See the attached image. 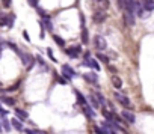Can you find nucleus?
<instances>
[{"instance_id": "nucleus-1", "label": "nucleus", "mask_w": 154, "mask_h": 134, "mask_svg": "<svg viewBox=\"0 0 154 134\" xmlns=\"http://www.w3.org/2000/svg\"><path fill=\"white\" fill-rule=\"evenodd\" d=\"M18 56H20V59H21V62H23V65H26L27 68L30 69L33 65H35V59H33V56H30L29 53H24V51H20L18 53Z\"/></svg>"}, {"instance_id": "nucleus-2", "label": "nucleus", "mask_w": 154, "mask_h": 134, "mask_svg": "<svg viewBox=\"0 0 154 134\" xmlns=\"http://www.w3.org/2000/svg\"><path fill=\"white\" fill-rule=\"evenodd\" d=\"M113 97H115V99H116V101H118L119 104H121L123 107H125V109H130V107H131V103H130V99L127 98L125 95H123V93H119V92H115V93H113Z\"/></svg>"}, {"instance_id": "nucleus-3", "label": "nucleus", "mask_w": 154, "mask_h": 134, "mask_svg": "<svg viewBox=\"0 0 154 134\" xmlns=\"http://www.w3.org/2000/svg\"><path fill=\"white\" fill-rule=\"evenodd\" d=\"M65 53H66V56H68V57L77 59L80 56V53H82V47H80V45H73V47H70V48H66Z\"/></svg>"}, {"instance_id": "nucleus-4", "label": "nucleus", "mask_w": 154, "mask_h": 134, "mask_svg": "<svg viewBox=\"0 0 154 134\" xmlns=\"http://www.w3.org/2000/svg\"><path fill=\"white\" fill-rule=\"evenodd\" d=\"M106 11L104 9H97L95 12H94V15H92V20H94V23H97V24H101L106 21Z\"/></svg>"}, {"instance_id": "nucleus-5", "label": "nucleus", "mask_w": 154, "mask_h": 134, "mask_svg": "<svg viewBox=\"0 0 154 134\" xmlns=\"http://www.w3.org/2000/svg\"><path fill=\"white\" fill-rule=\"evenodd\" d=\"M62 77H65V80H71L73 77H76V71L70 65H62Z\"/></svg>"}, {"instance_id": "nucleus-6", "label": "nucleus", "mask_w": 154, "mask_h": 134, "mask_svg": "<svg viewBox=\"0 0 154 134\" xmlns=\"http://www.w3.org/2000/svg\"><path fill=\"white\" fill-rule=\"evenodd\" d=\"M94 47H95L97 50H104L106 47H107V44H106V39H104L101 35H95V38H94Z\"/></svg>"}, {"instance_id": "nucleus-7", "label": "nucleus", "mask_w": 154, "mask_h": 134, "mask_svg": "<svg viewBox=\"0 0 154 134\" xmlns=\"http://www.w3.org/2000/svg\"><path fill=\"white\" fill-rule=\"evenodd\" d=\"M80 107H82L83 113H85V115L88 116L89 119H94V118H95V112H94V109H92V107H91L88 103H86V104H83V105H80Z\"/></svg>"}, {"instance_id": "nucleus-8", "label": "nucleus", "mask_w": 154, "mask_h": 134, "mask_svg": "<svg viewBox=\"0 0 154 134\" xmlns=\"http://www.w3.org/2000/svg\"><path fill=\"white\" fill-rule=\"evenodd\" d=\"M83 66H91V68H94L95 71H98L100 69V65H98V62L95 59H92V57H89V59H83V63H82Z\"/></svg>"}, {"instance_id": "nucleus-9", "label": "nucleus", "mask_w": 154, "mask_h": 134, "mask_svg": "<svg viewBox=\"0 0 154 134\" xmlns=\"http://www.w3.org/2000/svg\"><path fill=\"white\" fill-rule=\"evenodd\" d=\"M121 115H123V118H124L129 124H135V120H136L135 113H131V112H129V110H123Z\"/></svg>"}, {"instance_id": "nucleus-10", "label": "nucleus", "mask_w": 154, "mask_h": 134, "mask_svg": "<svg viewBox=\"0 0 154 134\" xmlns=\"http://www.w3.org/2000/svg\"><path fill=\"white\" fill-rule=\"evenodd\" d=\"M83 78L86 80L88 83H92V84H98V77L95 72H88V74H83Z\"/></svg>"}, {"instance_id": "nucleus-11", "label": "nucleus", "mask_w": 154, "mask_h": 134, "mask_svg": "<svg viewBox=\"0 0 154 134\" xmlns=\"http://www.w3.org/2000/svg\"><path fill=\"white\" fill-rule=\"evenodd\" d=\"M124 21L127 26H135V14L129 11H124Z\"/></svg>"}, {"instance_id": "nucleus-12", "label": "nucleus", "mask_w": 154, "mask_h": 134, "mask_svg": "<svg viewBox=\"0 0 154 134\" xmlns=\"http://www.w3.org/2000/svg\"><path fill=\"white\" fill-rule=\"evenodd\" d=\"M140 3H142V8L145 11H148V12L154 11V0H140Z\"/></svg>"}, {"instance_id": "nucleus-13", "label": "nucleus", "mask_w": 154, "mask_h": 134, "mask_svg": "<svg viewBox=\"0 0 154 134\" xmlns=\"http://www.w3.org/2000/svg\"><path fill=\"white\" fill-rule=\"evenodd\" d=\"M112 84H113V88H115V89H121L123 82H121V78H119L118 76H112Z\"/></svg>"}, {"instance_id": "nucleus-14", "label": "nucleus", "mask_w": 154, "mask_h": 134, "mask_svg": "<svg viewBox=\"0 0 154 134\" xmlns=\"http://www.w3.org/2000/svg\"><path fill=\"white\" fill-rule=\"evenodd\" d=\"M82 42L83 44H88L89 42V33H88V29L82 26Z\"/></svg>"}, {"instance_id": "nucleus-15", "label": "nucleus", "mask_w": 154, "mask_h": 134, "mask_svg": "<svg viewBox=\"0 0 154 134\" xmlns=\"http://www.w3.org/2000/svg\"><path fill=\"white\" fill-rule=\"evenodd\" d=\"M15 115H17V118H18V119H23V120L29 118L27 112H24V110H21V109H15Z\"/></svg>"}, {"instance_id": "nucleus-16", "label": "nucleus", "mask_w": 154, "mask_h": 134, "mask_svg": "<svg viewBox=\"0 0 154 134\" xmlns=\"http://www.w3.org/2000/svg\"><path fill=\"white\" fill-rule=\"evenodd\" d=\"M89 101H91V107H92V109H98V107H100V103H98V99H97V97L94 95V93L89 95Z\"/></svg>"}, {"instance_id": "nucleus-17", "label": "nucleus", "mask_w": 154, "mask_h": 134, "mask_svg": "<svg viewBox=\"0 0 154 134\" xmlns=\"http://www.w3.org/2000/svg\"><path fill=\"white\" fill-rule=\"evenodd\" d=\"M11 125H14V128H15V130H18V131H23V124L20 122V120H18L17 118L11 120Z\"/></svg>"}, {"instance_id": "nucleus-18", "label": "nucleus", "mask_w": 154, "mask_h": 134, "mask_svg": "<svg viewBox=\"0 0 154 134\" xmlns=\"http://www.w3.org/2000/svg\"><path fill=\"white\" fill-rule=\"evenodd\" d=\"M76 97H77V103L80 104V105H83V104H86L88 101H86V98L82 95V93H80L79 90H76Z\"/></svg>"}, {"instance_id": "nucleus-19", "label": "nucleus", "mask_w": 154, "mask_h": 134, "mask_svg": "<svg viewBox=\"0 0 154 134\" xmlns=\"http://www.w3.org/2000/svg\"><path fill=\"white\" fill-rule=\"evenodd\" d=\"M2 101H3L6 105H15V99L11 98V97H2Z\"/></svg>"}, {"instance_id": "nucleus-20", "label": "nucleus", "mask_w": 154, "mask_h": 134, "mask_svg": "<svg viewBox=\"0 0 154 134\" xmlns=\"http://www.w3.org/2000/svg\"><path fill=\"white\" fill-rule=\"evenodd\" d=\"M53 39H55V42H56L59 47H65V41H64V38H61L59 35H53Z\"/></svg>"}, {"instance_id": "nucleus-21", "label": "nucleus", "mask_w": 154, "mask_h": 134, "mask_svg": "<svg viewBox=\"0 0 154 134\" xmlns=\"http://www.w3.org/2000/svg\"><path fill=\"white\" fill-rule=\"evenodd\" d=\"M42 24H44V27H47V30H53V24H51V20H50V17L49 18H45V20H42Z\"/></svg>"}, {"instance_id": "nucleus-22", "label": "nucleus", "mask_w": 154, "mask_h": 134, "mask_svg": "<svg viewBox=\"0 0 154 134\" xmlns=\"http://www.w3.org/2000/svg\"><path fill=\"white\" fill-rule=\"evenodd\" d=\"M8 26V15L6 14H0V27Z\"/></svg>"}, {"instance_id": "nucleus-23", "label": "nucleus", "mask_w": 154, "mask_h": 134, "mask_svg": "<svg viewBox=\"0 0 154 134\" xmlns=\"http://www.w3.org/2000/svg\"><path fill=\"white\" fill-rule=\"evenodd\" d=\"M94 95L97 97V99H98L100 105H104V104H106V99H104V97H103V95H101V93H100V92H95V93H94Z\"/></svg>"}, {"instance_id": "nucleus-24", "label": "nucleus", "mask_w": 154, "mask_h": 134, "mask_svg": "<svg viewBox=\"0 0 154 134\" xmlns=\"http://www.w3.org/2000/svg\"><path fill=\"white\" fill-rule=\"evenodd\" d=\"M2 125H3V128H5V131H11V122L6 118H3V120H2Z\"/></svg>"}, {"instance_id": "nucleus-25", "label": "nucleus", "mask_w": 154, "mask_h": 134, "mask_svg": "<svg viewBox=\"0 0 154 134\" xmlns=\"http://www.w3.org/2000/svg\"><path fill=\"white\" fill-rule=\"evenodd\" d=\"M97 3L101 6L103 9H107V8H109V5H110V3H109V0H97Z\"/></svg>"}, {"instance_id": "nucleus-26", "label": "nucleus", "mask_w": 154, "mask_h": 134, "mask_svg": "<svg viewBox=\"0 0 154 134\" xmlns=\"http://www.w3.org/2000/svg\"><path fill=\"white\" fill-rule=\"evenodd\" d=\"M15 21V15L14 14H8V27H12Z\"/></svg>"}, {"instance_id": "nucleus-27", "label": "nucleus", "mask_w": 154, "mask_h": 134, "mask_svg": "<svg viewBox=\"0 0 154 134\" xmlns=\"http://www.w3.org/2000/svg\"><path fill=\"white\" fill-rule=\"evenodd\" d=\"M100 60H101V62L103 63H109V57L107 56H104V54H101V53H97V54H95Z\"/></svg>"}, {"instance_id": "nucleus-28", "label": "nucleus", "mask_w": 154, "mask_h": 134, "mask_svg": "<svg viewBox=\"0 0 154 134\" xmlns=\"http://www.w3.org/2000/svg\"><path fill=\"white\" fill-rule=\"evenodd\" d=\"M118 8L121 11H125L127 9V0H118Z\"/></svg>"}, {"instance_id": "nucleus-29", "label": "nucleus", "mask_w": 154, "mask_h": 134, "mask_svg": "<svg viewBox=\"0 0 154 134\" xmlns=\"http://www.w3.org/2000/svg\"><path fill=\"white\" fill-rule=\"evenodd\" d=\"M32 8H38V0H27Z\"/></svg>"}, {"instance_id": "nucleus-30", "label": "nucleus", "mask_w": 154, "mask_h": 134, "mask_svg": "<svg viewBox=\"0 0 154 134\" xmlns=\"http://www.w3.org/2000/svg\"><path fill=\"white\" fill-rule=\"evenodd\" d=\"M2 3H3L5 8H9V6L12 5V0H2Z\"/></svg>"}, {"instance_id": "nucleus-31", "label": "nucleus", "mask_w": 154, "mask_h": 134, "mask_svg": "<svg viewBox=\"0 0 154 134\" xmlns=\"http://www.w3.org/2000/svg\"><path fill=\"white\" fill-rule=\"evenodd\" d=\"M47 53H49V57L53 60V62H56V59H55V56H53V53H51V48H47Z\"/></svg>"}, {"instance_id": "nucleus-32", "label": "nucleus", "mask_w": 154, "mask_h": 134, "mask_svg": "<svg viewBox=\"0 0 154 134\" xmlns=\"http://www.w3.org/2000/svg\"><path fill=\"white\" fill-rule=\"evenodd\" d=\"M17 88H18V84H14V86H11V88H8L6 90H9V92H14V90H17Z\"/></svg>"}, {"instance_id": "nucleus-33", "label": "nucleus", "mask_w": 154, "mask_h": 134, "mask_svg": "<svg viewBox=\"0 0 154 134\" xmlns=\"http://www.w3.org/2000/svg\"><path fill=\"white\" fill-rule=\"evenodd\" d=\"M91 57V51H85L83 53V59H89Z\"/></svg>"}, {"instance_id": "nucleus-34", "label": "nucleus", "mask_w": 154, "mask_h": 134, "mask_svg": "<svg viewBox=\"0 0 154 134\" xmlns=\"http://www.w3.org/2000/svg\"><path fill=\"white\" fill-rule=\"evenodd\" d=\"M107 69H109L110 72H113V74L116 72V68H115V66H110V65H109V66H107Z\"/></svg>"}, {"instance_id": "nucleus-35", "label": "nucleus", "mask_w": 154, "mask_h": 134, "mask_svg": "<svg viewBox=\"0 0 154 134\" xmlns=\"http://www.w3.org/2000/svg\"><path fill=\"white\" fill-rule=\"evenodd\" d=\"M24 133H26V134H38L35 130H24Z\"/></svg>"}, {"instance_id": "nucleus-36", "label": "nucleus", "mask_w": 154, "mask_h": 134, "mask_svg": "<svg viewBox=\"0 0 154 134\" xmlns=\"http://www.w3.org/2000/svg\"><path fill=\"white\" fill-rule=\"evenodd\" d=\"M57 82L61 83V84H65V83H66V80H65V78H62V77H57Z\"/></svg>"}, {"instance_id": "nucleus-37", "label": "nucleus", "mask_w": 154, "mask_h": 134, "mask_svg": "<svg viewBox=\"0 0 154 134\" xmlns=\"http://www.w3.org/2000/svg\"><path fill=\"white\" fill-rule=\"evenodd\" d=\"M23 36L26 38V41H30V38H29V35H27V32H23Z\"/></svg>"}, {"instance_id": "nucleus-38", "label": "nucleus", "mask_w": 154, "mask_h": 134, "mask_svg": "<svg viewBox=\"0 0 154 134\" xmlns=\"http://www.w3.org/2000/svg\"><path fill=\"white\" fill-rule=\"evenodd\" d=\"M0 51H2V50H0Z\"/></svg>"}]
</instances>
